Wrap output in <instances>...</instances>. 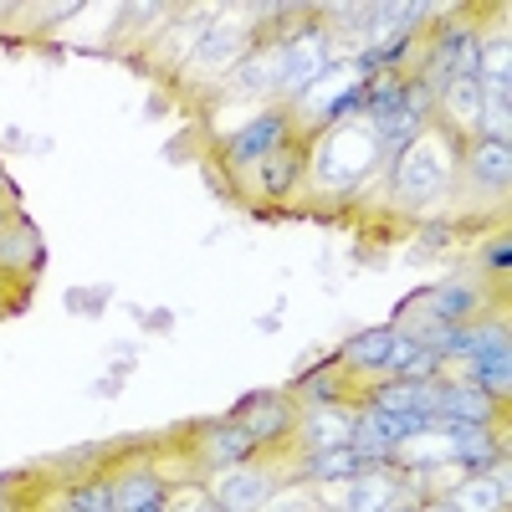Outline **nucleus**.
<instances>
[{"instance_id": "f257e3e1", "label": "nucleus", "mask_w": 512, "mask_h": 512, "mask_svg": "<svg viewBox=\"0 0 512 512\" xmlns=\"http://www.w3.org/2000/svg\"><path fill=\"white\" fill-rule=\"evenodd\" d=\"M400 169H395V185H400V200L410 205H425V200H436L446 185H451V164L441 154V144L431 134H420L405 154H395Z\"/></svg>"}, {"instance_id": "f03ea898", "label": "nucleus", "mask_w": 512, "mask_h": 512, "mask_svg": "<svg viewBox=\"0 0 512 512\" xmlns=\"http://www.w3.org/2000/svg\"><path fill=\"white\" fill-rule=\"evenodd\" d=\"M287 139H292V118L287 113H256L241 134L226 144V159H231V169H256L262 159H272L277 149H287Z\"/></svg>"}, {"instance_id": "7ed1b4c3", "label": "nucleus", "mask_w": 512, "mask_h": 512, "mask_svg": "<svg viewBox=\"0 0 512 512\" xmlns=\"http://www.w3.org/2000/svg\"><path fill=\"white\" fill-rule=\"evenodd\" d=\"M272 492H277V477L262 472V466H246V461L226 466L221 482H216V502L226 512H262L272 502Z\"/></svg>"}, {"instance_id": "20e7f679", "label": "nucleus", "mask_w": 512, "mask_h": 512, "mask_svg": "<svg viewBox=\"0 0 512 512\" xmlns=\"http://www.w3.org/2000/svg\"><path fill=\"white\" fill-rule=\"evenodd\" d=\"M236 415H241V431L251 436V446H267V441L287 436V425H292V405L282 395H251L236 405Z\"/></svg>"}, {"instance_id": "39448f33", "label": "nucleus", "mask_w": 512, "mask_h": 512, "mask_svg": "<svg viewBox=\"0 0 512 512\" xmlns=\"http://www.w3.org/2000/svg\"><path fill=\"white\" fill-rule=\"evenodd\" d=\"M497 400L482 395L472 379H441V395H436V415L441 420H466V425H492Z\"/></svg>"}, {"instance_id": "423d86ee", "label": "nucleus", "mask_w": 512, "mask_h": 512, "mask_svg": "<svg viewBox=\"0 0 512 512\" xmlns=\"http://www.w3.org/2000/svg\"><path fill=\"white\" fill-rule=\"evenodd\" d=\"M441 379H390L374 390V410H395V415H436Z\"/></svg>"}, {"instance_id": "0eeeda50", "label": "nucleus", "mask_w": 512, "mask_h": 512, "mask_svg": "<svg viewBox=\"0 0 512 512\" xmlns=\"http://www.w3.org/2000/svg\"><path fill=\"white\" fill-rule=\"evenodd\" d=\"M466 169H472V180L482 190H507V180H512V144L482 134L472 144V154H466Z\"/></svg>"}, {"instance_id": "6e6552de", "label": "nucleus", "mask_w": 512, "mask_h": 512, "mask_svg": "<svg viewBox=\"0 0 512 512\" xmlns=\"http://www.w3.org/2000/svg\"><path fill=\"white\" fill-rule=\"evenodd\" d=\"M466 379H472L482 395H492V400L502 405L507 390H512V349L502 344V349H482V354H472V359H466Z\"/></svg>"}, {"instance_id": "1a4fd4ad", "label": "nucleus", "mask_w": 512, "mask_h": 512, "mask_svg": "<svg viewBox=\"0 0 512 512\" xmlns=\"http://www.w3.org/2000/svg\"><path fill=\"white\" fill-rule=\"evenodd\" d=\"M164 497H169V487L154 472H123V477H113V507L118 512H149V507H164Z\"/></svg>"}, {"instance_id": "9d476101", "label": "nucleus", "mask_w": 512, "mask_h": 512, "mask_svg": "<svg viewBox=\"0 0 512 512\" xmlns=\"http://www.w3.org/2000/svg\"><path fill=\"white\" fill-rule=\"evenodd\" d=\"M441 359L420 344L415 333H395V349L390 359H384V374H395V379H436Z\"/></svg>"}, {"instance_id": "9b49d317", "label": "nucleus", "mask_w": 512, "mask_h": 512, "mask_svg": "<svg viewBox=\"0 0 512 512\" xmlns=\"http://www.w3.org/2000/svg\"><path fill=\"white\" fill-rule=\"evenodd\" d=\"M256 446H251V436L241 431V420H226V425H216V431H205V461L210 466H241L246 456H251Z\"/></svg>"}, {"instance_id": "f8f14e48", "label": "nucleus", "mask_w": 512, "mask_h": 512, "mask_svg": "<svg viewBox=\"0 0 512 512\" xmlns=\"http://www.w3.org/2000/svg\"><path fill=\"white\" fill-rule=\"evenodd\" d=\"M390 349H395V328H369V333L354 338L344 354H338V364H344V369H374V374H384V359H390Z\"/></svg>"}, {"instance_id": "ddd939ff", "label": "nucleus", "mask_w": 512, "mask_h": 512, "mask_svg": "<svg viewBox=\"0 0 512 512\" xmlns=\"http://www.w3.org/2000/svg\"><path fill=\"white\" fill-rule=\"evenodd\" d=\"M446 502H451L456 512H502V507H507V492H502L497 477L487 472V477H466V482H456Z\"/></svg>"}, {"instance_id": "4468645a", "label": "nucleus", "mask_w": 512, "mask_h": 512, "mask_svg": "<svg viewBox=\"0 0 512 512\" xmlns=\"http://www.w3.org/2000/svg\"><path fill=\"white\" fill-rule=\"evenodd\" d=\"M425 303H431V318H436V323H466L482 297H477L472 282H446V287H436V292H425Z\"/></svg>"}, {"instance_id": "2eb2a0df", "label": "nucleus", "mask_w": 512, "mask_h": 512, "mask_svg": "<svg viewBox=\"0 0 512 512\" xmlns=\"http://www.w3.org/2000/svg\"><path fill=\"white\" fill-rule=\"evenodd\" d=\"M369 466H364V456L354 451V446H333V451H313V461H308V477L313 482H354V477H364Z\"/></svg>"}, {"instance_id": "dca6fc26", "label": "nucleus", "mask_w": 512, "mask_h": 512, "mask_svg": "<svg viewBox=\"0 0 512 512\" xmlns=\"http://www.w3.org/2000/svg\"><path fill=\"white\" fill-rule=\"evenodd\" d=\"M303 431H308V446H313V451L349 446V436H354V415H344V410H313V415L303 420Z\"/></svg>"}, {"instance_id": "f3484780", "label": "nucleus", "mask_w": 512, "mask_h": 512, "mask_svg": "<svg viewBox=\"0 0 512 512\" xmlns=\"http://www.w3.org/2000/svg\"><path fill=\"white\" fill-rule=\"evenodd\" d=\"M297 175H303V154H297V149H277L272 159L256 164V180H262L267 195H287L297 185Z\"/></svg>"}, {"instance_id": "a211bd4d", "label": "nucleus", "mask_w": 512, "mask_h": 512, "mask_svg": "<svg viewBox=\"0 0 512 512\" xmlns=\"http://www.w3.org/2000/svg\"><path fill=\"white\" fill-rule=\"evenodd\" d=\"M482 82L477 77H456V82H446L441 88V108L451 113V118H461V123H477V113H482Z\"/></svg>"}, {"instance_id": "6ab92c4d", "label": "nucleus", "mask_w": 512, "mask_h": 512, "mask_svg": "<svg viewBox=\"0 0 512 512\" xmlns=\"http://www.w3.org/2000/svg\"><path fill=\"white\" fill-rule=\"evenodd\" d=\"M67 512H118V507H113V482L93 477V482L72 487V497H67Z\"/></svg>"}, {"instance_id": "aec40b11", "label": "nucleus", "mask_w": 512, "mask_h": 512, "mask_svg": "<svg viewBox=\"0 0 512 512\" xmlns=\"http://www.w3.org/2000/svg\"><path fill=\"white\" fill-rule=\"evenodd\" d=\"M231 57H236V31L231 26H216L210 41H200V52H195V62H210V67H226Z\"/></svg>"}, {"instance_id": "412c9836", "label": "nucleus", "mask_w": 512, "mask_h": 512, "mask_svg": "<svg viewBox=\"0 0 512 512\" xmlns=\"http://www.w3.org/2000/svg\"><path fill=\"white\" fill-rule=\"evenodd\" d=\"M308 400H318V405H333V400H338V384H333L328 364H323L318 374H308Z\"/></svg>"}, {"instance_id": "4be33fe9", "label": "nucleus", "mask_w": 512, "mask_h": 512, "mask_svg": "<svg viewBox=\"0 0 512 512\" xmlns=\"http://www.w3.org/2000/svg\"><path fill=\"white\" fill-rule=\"evenodd\" d=\"M507 267H512V241H507V236H497V241L487 246V272L507 277Z\"/></svg>"}, {"instance_id": "5701e85b", "label": "nucleus", "mask_w": 512, "mask_h": 512, "mask_svg": "<svg viewBox=\"0 0 512 512\" xmlns=\"http://www.w3.org/2000/svg\"><path fill=\"white\" fill-rule=\"evenodd\" d=\"M420 512H456V507H451V502H446V497H441V502H425V507H420Z\"/></svg>"}]
</instances>
